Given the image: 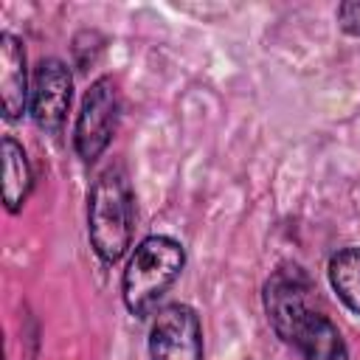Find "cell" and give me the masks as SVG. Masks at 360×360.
I'll return each instance as SVG.
<instances>
[{
  "mask_svg": "<svg viewBox=\"0 0 360 360\" xmlns=\"http://www.w3.org/2000/svg\"><path fill=\"white\" fill-rule=\"evenodd\" d=\"M329 284L338 298L360 315V245H349L329 259Z\"/></svg>",
  "mask_w": 360,
  "mask_h": 360,
  "instance_id": "30bf717a",
  "label": "cell"
},
{
  "mask_svg": "<svg viewBox=\"0 0 360 360\" xmlns=\"http://www.w3.org/2000/svg\"><path fill=\"white\" fill-rule=\"evenodd\" d=\"M73 96V79L62 59H42L31 82V115L39 129L56 135L68 118Z\"/></svg>",
  "mask_w": 360,
  "mask_h": 360,
  "instance_id": "8992f818",
  "label": "cell"
},
{
  "mask_svg": "<svg viewBox=\"0 0 360 360\" xmlns=\"http://www.w3.org/2000/svg\"><path fill=\"white\" fill-rule=\"evenodd\" d=\"M28 70L25 51L14 34H0V101L6 121H17L28 104Z\"/></svg>",
  "mask_w": 360,
  "mask_h": 360,
  "instance_id": "52a82bcc",
  "label": "cell"
},
{
  "mask_svg": "<svg viewBox=\"0 0 360 360\" xmlns=\"http://www.w3.org/2000/svg\"><path fill=\"white\" fill-rule=\"evenodd\" d=\"M290 346L304 360H349V349L343 343L340 329L318 309H312L301 321V326H298V332H295Z\"/></svg>",
  "mask_w": 360,
  "mask_h": 360,
  "instance_id": "ba28073f",
  "label": "cell"
},
{
  "mask_svg": "<svg viewBox=\"0 0 360 360\" xmlns=\"http://www.w3.org/2000/svg\"><path fill=\"white\" fill-rule=\"evenodd\" d=\"M115 127H118V87L110 76H101L84 93L76 115V127H73L76 155L84 163L101 158V152L110 146L115 135Z\"/></svg>",
  "mask_w": 360,
  "mask_h": 360,
  "instance_id": "3957f363",
  "label": "cell"
},
{
  "mask_svg": "<svg viewBox=\"0 0 360 360\" xmlns=\"http://www.w3.org/2000/svg\"><path fill=\"white\" fill-rule=\"evenodd\" d=\"M335 17H338V25H340L346 34L360 37V0L340 3L338 11H335Z\"/></svg>",
  "mask_w": 360,
  "mask_h": 360,
  "instance_id": "8fae6325",
  "label": "cell"
},
{
  "mask_svg": "<svg viewBox=\"0 0 360 360\" xmlns=\"http://www.w3.org/2000/svg\"><path fill=\"white\" fill-rule=\"evenodd\" d=\"M309 295H312V281L307 270H301L298 264H281L264 281V312L273 332L284 343H292L301 321L315 309L309 304Z\"/></svg>",
  "mask_w": 360,
  "mask_h": 360,
  "instance_id": "277c9868",
  "label": "cell"
},
{
  "mask_svg": "<svg viewBox=\"0 0 360 360\" xmlns=\"http://www.w3.org/2000/svg\"><path fill=\"white\" fill-rule=\"evenodd\" d=\"M152 360H202V326L191 307L169 304L158 309L149 329Z\"/></svg>",
  "mask_w": 360,
  "mask_h": 360,
  "instance_id": "5b68a950",
  "label": "cell"
},
{
  "mask_svg": "<svg viewBox=\"0 0 360 360\" xmlns=\"http://www.w3.org/2000/svg\"><path fill=\"white\" fill-rule=\"evenodd\" d=\"M135 197L129 177L121 166L104 169L87 197V236L96 256L115 264L132 245Z\"/></svg>",
  "mask_w": 360,
  "mask_h": 360,
  "instance_id": "6da1fadb",
  "label": "cell"
},
{
  "mask_svg": "<svg viewBox=\"0 0 360 360\" xmlns=\"http://www.w3.org/2000/svg\"><path fill=\"white\" fill-rule=\"evenodd\" d=\"M31 186H34V174H31L25 149L11 135H6L3 138V202L11 214L25 205Z\"/></svg>",
  "mask_w": 360,
  "mask_h": 360,
  "instance_id": "9c48e42d",
  "label": "cell"
},
{
  "mask_svg": "<svg viewBox=\"0 0 360 360\" xmlns=\"http://www.w3.org/2000/svg\"><path fill=\"white\" fill-rule=\"evenodd\" d=\"M183 264H186L183 245L174 242L172 236H146L143 242H138L121 276V292L127 309L138 318L149 315L158 307V301L166 295V290L177 281Z\"/></svg>",
  "mask_w": 360,
  "mask_h": 360,
  "instance_id": "7a4b0ae2",
  "label": "cell"
}]
</instances>
